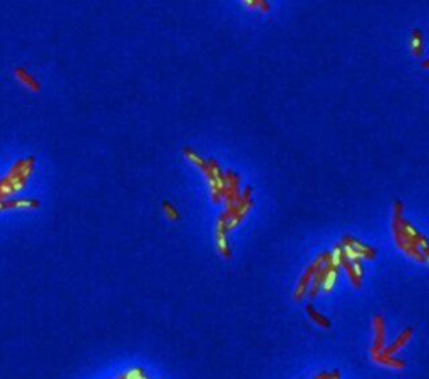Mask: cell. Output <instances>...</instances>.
<instances>
[{
	"instance_id": "6da1fadb",
	"label": "cell",
	"mask_w": 429,
	"mask_h": 379,
	"mask_svg": "<svg viewBox=\"0 0 429 379\" xmlns=\"http://www.w3.org/2000/svg\"><path fill=\"white\" fill-rule=\"evenodd\" d=\"M336 280H337V268H332L327 265L322 272V280H320V287L324 292H330L336 285Z\"/></svg>"
},
{
	"instance_id": "7a4b0ae2",
	"label": "cell",
	"mask_w": 429,
	"mask_h": 379,
	"mask_svg": "<svg viewBox=\"0 0 429 379\" xmlns=\"http://www.w3.org/2000/svg\"><path fill=\"white\" fill-rule=\"evenodd\" d=\"M225 228H227V220H225V217H222L218 222V227H216V245H218V250L222 252L223 255H228V243H227Z\"/></svg>"
},
{
	"instance_id": "3957f363",
	"label": "cell",
	"mask_w": 429,
	"mask_h": 379,
	"mask_svg": "<svg viewBox=\"0 0 429 379\" xmlns=\"http://www.w3.org/2000/svg\"><path fill=\"white\" fill-rule=\"evenodd\" d=\"M15 76H17L20 83H22L24 86H26V87H29V89H30V91L37 92L39 89H40V84H39L37 81H35L34 77H32L30 74H29V72H26V71H24V69H15Z\"/></svg>"
},
{
	"instance_id": "277c9868",
	"label": "cell",
	"mask_w": 429,
	"mask_h": 379,
	"mask_svg": "<svg viewBox=\"0 0 429 379\" xmlns=\"http://www.w3.org/2000/svg\"><path fill=\"white\" fill-rule=\"evenodd\" d=\"M411 49L416 56H421L423 54V40H421V34L419 30H414L412 34V39H411Z\"/></svg>"
},
{
	"instance_id": "5b68a950",
	"label": "cell",
	"mask_w": 429,
	"mask_h": 379,
	"mask_svg": "<svg viewBox=\"0 0 429 379\" xmlns=\"http://www.w3.org/2000/svg\"><path fill=\"white\" fill-rule=\"evenodd\" d=\"M185 156H186V158H188V160H190V161L196 163V165H198L200 168H205V165H206V163L203 161L201 158H198V156H196V154H195L193 151H191V149H185Z\"/></svg>"
},
{
	"instance_id": "8992f818",
	"label": "cell",
	"mask_w": 429,
	"mask_h": 379,
	"mask_svg": "<svg viewBox=\"0 0 429 379\" xmlns=\"http://www.w3.org/2000/svg\"><path fill=\"white\" fill-rule=\"evenodd\" d=\"M163 210H165V213L168 215L171 220H178V213L173 210V206H171L170 203H163Z\"/></svg>"
},
{
	"instance_id": "52a82bcc",
	"label": "cell",
	"mask_w": 429,
	"mask_h": 379,
	"mask_svg": "<svg viewBox=\"0 0 429 379\" xmlns=\"http://www.w3.org/2000/svg\"><path fill=\"white\" fill-rule=\"evenodd\" d=\"M426 259H428V262H429V252H428V254H426Z\"/></svg>"
},
{
	"instance_id": "ba28073f",
	"label": "cell",
	"mask_w": 429,
	"mask_h": 379,
	"mask_svg": "<svg viewBox=\"0 0 429 379\" xmlns=\"http://www.w3.org/2000/svg\"><path fill=\"white\" fill-rule=\"evenodd\" d=\"M424 66H426V67H429V62H426V64H424Z\"/></svg>"
}]
</instances>
